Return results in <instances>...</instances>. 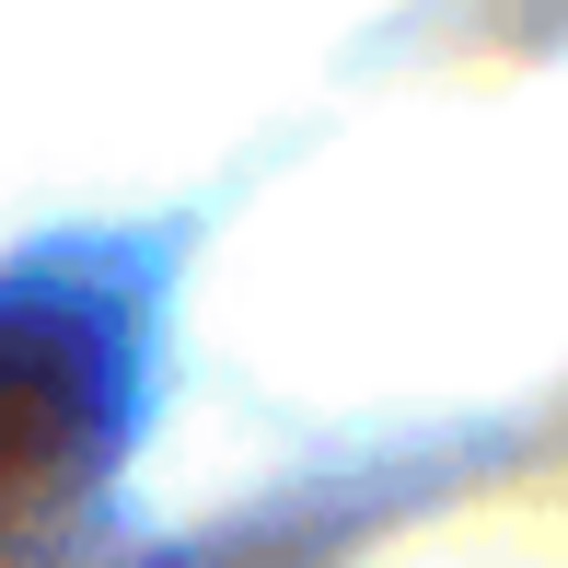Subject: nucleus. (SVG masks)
<instances>
[{"instance_id": "f257e3e1", "label": "nucleus", "mask_w": 568, "mask_h": 568, "mask_svg": "<svg viewBox=\"0 0 568 568\" xmlns=\"http://www.w3.org/2000/svg\"><path fill=\"white\" fill-rule=\"evenodd\" d=\"M116 442V325L59 291H0V523H36Z\"/></svg>"}]
</instances>
